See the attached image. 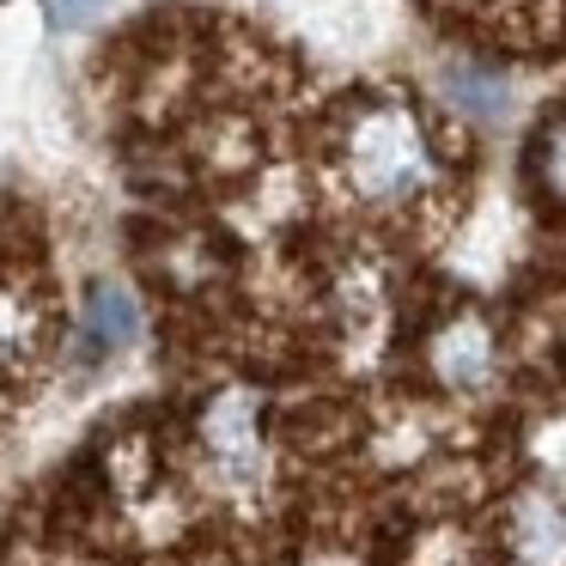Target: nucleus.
Here are the masks:
<instances>
[{"label": "nucleus", "instance_id": "2", "mask_svg": "<svg viewBox=\"0 0 566 566\" xmlns=\"http://www.w3.org/2000/svg\"><path fill=\"white\" fill-rule=\"evenodd\" d=\"M140 335V305L123 293V286H92L86 293V317H80V347L74 359L80 366H104L111 354H123L128 342Z\"/></svg>", "mask_w": 566, "mask_h": 566}, {"label": "nucleus", "instance_id": "6", "mask_svg": "<svg viewBox=\"0 0 566 566\" xmlns=\"http://www.w3.org/2000/svg\"><path fill=\"white\" fill-rule=\"evenodd\" d=\"M104 7H111V0H50V25L55 31H80V25H92Z\"/></svg>", "mask_w": 566, "mask_h": 566}, {"label": "nucleus", "instance_id": "4", "mask_svg": "<svg viewBox=\"0 0 566 566\" xmlns=\"http://www.w3.org/2000/svg\"><path fill=\"white\" fill-rule=\"evenodd\" d=\"M444 92H451L457 111L481 116V123H505V111H512V98H505V80L488 74V67H469V62L444 67Z\"/></svg>", "mask_w": 566, "mask_h": 566}, {"label": "nucleus", "instance_id": "3", "mask_svg": "<svg viewBox=\"0 0 566 566\" xmlns=\"http://www.w3.org/2000/svg\"><path fill=\"white\" fill-rule=\"evenodd\" d=\"M512 542L530 566H566V512L554 500H524L517 505Z\"/></svg>", "mask_w": 566, "mask_h": 566}, {"label": "nucleus", "instance_id": "1", "mask_svg": "<svg viewBox=\"0 0 566 566\" xmlns=\"http://www.w3.org/2000/svg\"><path fill=\"white\" fill-rule=\"evenodd\" d=\"M347 165H354V184L366 189L371 201H402V196H415V189L432 177L427 147H420L415 123H408L396 104L390 111H371L366 123L354 128V153H347Z\"/></svg>", "mask_w": 566, "mask_h": 566}, {"label": "nucleus", "instance_id": "5", "mask_svg": "<svg viewBox=\"0 0 566 566\" xmlns=\"http://www.w3.org/2000/svg\"><path fill=\"white\" fill-rule=\"evenodd\" d=\"M493 366V347H488V329L481 323H457L451 335L439 342V371L457 384V390H475Z\"/></svg>", "mask_w": 566, "mask_h": 566}, {"label": "nucleus", "instance_id": "7", "mask_svg": "<svg viewBox=\"0 0 566 566\" xmlns=\"http://www.w3.org/2000/svg\"><path fill=\"white\" fill-rule=\"evenodd\" d=\"M542 165H548V189H554V196H566V128L548 140V153H542Z\"/></svg>", "mask_w": 566, "mask_h": 566}]
</instances>
